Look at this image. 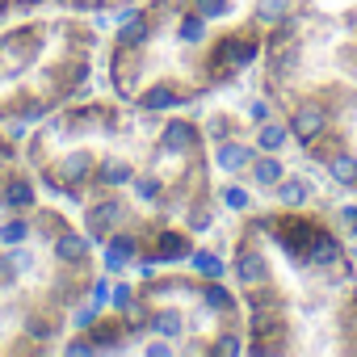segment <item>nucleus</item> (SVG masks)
Wrapping results in <instances>:
<instances>
[{
  "label": "nucleus",
  "instance_id": "obj_1",
  "mask_svg": "<svg viewBox=\"0 0 357 357\" xmlns=\"http://www.w3.org/2000/svg\"><path fill=\"white\" fill-rule=\"evenodd\" d=\"M257 55H261V34H231V38H223V43L215 47V59H211V68H219L215 76L231 80L236 72L252 68V63H257Z\"/></svg>",
  "mask_w": 357,
  "mask_h": 357
},
{
  "label": "nucleus",
  "instance_id": "obj_2",
  "mask_svg": "<svg viewBox=\"0 0 357 357\" xmlns=\"http://www.w3.org/2000/svg\"><path fill=\"white\" fill-rule=\"evenodd\" d=\"M286 126H290V139H294V143H303V147H315V143L328 135V126H332V114H328V105H324V101H298V105L290 109Z\"/></svg>",
  "mask_w": 357,
  "mask_h": 357
},
{
  "label": "nucleus",
  "instance_id": "obj_3",
  "mask_svg": "<svg viewBox=\"0 0 357 357\" xmlns=\"http://www.w3.org/2000/svg\"><path fill=\"white\" fill-rule=\"evenodd\" d=\"M122 219H126V202H122L118 194H105V198L89 202V211H84V231H89L93 244H105L109 231L122 227Z\"/></svg>",
  "mask_w": 357,
  "mask_h": 357
},
{
  "label": "nucleus",
  "instance_id": "obj_4",
  "mask_svg": "<svg viewBox=\"0 0 357 357\" xmlns=\"http://www.w3.org/2000/svg\"><path fill=\"white\" fill-rule=\"evenodd\" d=\"M231 278H236L240 290H257V286L273 282V278H269V261H265V252H261L252 240H240V248H236V257H231Z\"/></svg>",
  "mask_w": 357,
  "mask_h": 357
},
{
  "label": "nucleus",
  "instance_id": "obj_5",
  "mask_svg": "<svg viewBox=\"0 0 357 357\" xmlns=\"http://www.w3.org/2000/svg\"><path fill=\"white\" fill-rule=\"evenodd\" d=\"M51 257L63 265V269H80V265H89V257H93V240H89V231H72V227H63V231H55L51 236Z\"/></svg>",
  "mask_w": 357,
  "mask_h": 357
},
{
  "label": "nucleus",
  "instance_id": "obj_6",
  "mask_svg": "<svg viewBox=\"0 0 357 357\" xmlns=\"http://www.w3.org/2000/svg\"><path fill=\"white\" fill-rule=\"evenodd\" d=\"M303 265H307V269H344V248H340V240H336L328 227H315L311 240H307Z\"/></svg>",
  "mask_w": 357,
  "mask_h": 357
},
{
  "label": "nucleus",
  "instance_id": "obj_7",
  "mask_svg": "<svg viewBox=\"0 0 357 357\" xmlns=\"http://www.w3.org/2000/svg\"><path fill=\"white\" fill-rule=\"evenodd\" d=\"M135 257H139V236L135 231H109V240L101 244V265H105V273L114 278V273H126L130 265H135Z\"/></svg>",
  "mask_w": 357,
  "mask_h": 357
},
{
  "label": "nucleus",
  "instance_id": "obj_8",
  "mask_svg": "<svg viewBox=\"0 0 357 357\" xmlns=\"http://www.w3.org/2000/svg\"><path fill=\"white\" fill-rule=\"evenodd\" d=\"M93 168H97V155H93L89 147H76V151H68L63 160H55V172H51V176H59L68 190H80V185L93 181Z\"/></svg>",
  "mask_w": 357,
  "mask_h": 357
},
{
  "label": "nucleus",
  "instance_id": "obj_9",
  "mask_svg": "<svg viewBox=\"0 0 357 357\" xmlns=\"http://www.w3.org/2000/svg\"><path fill=\"white\" fill-rule=\"evenodd\" d=\"M190 252H194L190 231L160 227V231H155V240H151V257H155L160 265H181V261H190Z\"/></svg>",
  "mask_w": 357,
  "mask_h": 357
},
{
  "label": "nucleus",
  "instance_id": "obj_10",
  "mask_svg": "<svg viewBox=\"0 0 357 357\" xmlns=\"http://www.w3.org/2000/svg\"><path fill=\"white\" fill-rule=\"evenodd\" d=\"M185 328H190V319H185V311L176 307V303H164V307H155L151 303V319H147V332L151 336H164V340H181L185 336Z\"/></svg>",
  "mask_w": 357,
  "mask_h": 357
},
{
  "label": "nucleus",
  "instance_id": "obj_11",
  "mask_svg": "<svg viewBox=\"0 0 357 357\" xmlns=\"http://www.w3.org/2000/svg\"><path fill=\"white\" fill-rule=\"evenodd\" d=\"M34 202H38L34 181H30L26 172H9V176H5V185H0V206L13 211V215H22V211H30Z\"/></svg>",
  "mask_w": 357,
  "mask_h": 357
},
{
  "label": "nucleus",
  "instance_id": "obj_12",
  "mask_svg": "<svg viewBox=\"0 0 357 357\" xmlns=\"http://www.w3.org/2000/svg\"><path fill=\"white\" fill-rule=\"evenodd\" d=\"M252 155H257V147H248V143H240V139H223V143H215V168H219L223 176H240V172H248Z\"/></svg>",
  "mask_w": 357,
  "mask_h": 357
},
{
  "label": "nucleus",
  "instance_id": "obj_13",
  "mask_svg": "<svg viewBox=\"0 0 357 357\" xmlns=\"http://www.w3.org/2000/svg\"><path fill=\"white\" fill-rule=\"evenodd\" d=\"M269 194H273V202H278L282 211H290V215H294V211H303V206L315 198V190H311L307 176H290V172L282 176V181H278Z\"/></svg>",
  "mask_w": 357,
  "mask_h": 357
},
{
  "label": "nucleus",
  "instance_id": "obj_14",
  "mask_svg": "<svg viewBox=\"0 0 357 357\" xmlns=\"http://www.w3.org/2000/svg\"><path fill=\"white\" fill-rule=\"evenodd\" d=\"M198 126L194 122H168L160 130V155H190L198 147Z\"/></svg>",
  "mask_w": 357,
  "mask_h": 357
},
{
  "label": "nucleus",
  "instance_id": "obj_15",
  "mask_svg": "<svg viewBox=\"0 0 357 357\" xmlns=\"http://www.w3.org/2000/svg\"><path fill=\"white\" fill-rule=\"evenodd\" d=\"M282 176H286V164H282L273 151H257V155H252V164H248V181H252L257 190H273Z\"/></svg>",
  "mask_w": 357,
  "mask_h": 357
},
{
  "label": "nucleus",
  "instance_id": "obj_16",
  "mask_svg": "<svg viewBox=\"0 0 357 357\" xmlns=\"http://www.w3.org/2000/svg\"><path fill=\"white\" fill-rule=\"evenodd\" d=\"M89 336H93L97 353H122L130 332H126V324H122V315H118V319H97V324L89 328Z\"/></svg>",
  "mask_w": 357,
  "mask_h": 357
},
{
  "label": "nucleus",
  "instance_id": "obj_17",
  "mask_svg": "<svg viewBox=\"0 0 357 357\" xmlns=\"http://www.w3.org/2000/svg\"><path fill=\"white\" fill-rule=\"evenodd\" d=\"M93 181H97L101 190H126V185L135 181V164H130V160H97Z\"/></svg>",
  "mask_w": 357,
  "mask_h": 357
},
{
  "label": "nucleus",
  "instance_id": "obj_18",
  "mask_svg": "<svg viewBox=\"0 0 357 357\" xmlns=\"http://www.w3.org/2000/svg\"><path fill=\"white\" fill-rule=\"evenodd\" d=\"M147 114H164V109H176V105H181L185 97H181V89H176V84H168V80H160V84H147L139 97H135Z\"/></svg>",
  "mask_w": 357,
  "mask_h": 357
},
{
  "label": "nucleus",
  "instance_id": "obj_19",
  "mask_svg": "<svg viewBox=\"0 0 357 357\" xmlns=\"http://www.w3.org/2000/svg\"><path fill=\"white\" fill-rule=\"evenodd\" d=\"M198 303H202L211 315H223V319H231L240 298H236V294H231L223 282H202V286H198Z\"/></svg>",
  "mask_w": 357,
  "mask_h": 357
},
{
  "label": "nucleus",
  "instance_id": "obj_20",
  "mask_svg": "<svg viewBox=\"0 0 357 357\" xmlns=\"http://www.w3.org/2000/svg\"><path fill=\"white\" fill-rule=\"evenodd\" d=\"M185 265H190V269H194V273H198L202 282H223V278L231 273V265H227V261H223V257H219L215 248H194Z\"/></svg>",
  "mask_w": 357,
  "mask_h": 357
},
{
  "label": "nucleus",
  "instance_id": "obj_21",
  "mask_svg": "<svg viewBox=\"0 0 357 357\" xmlns=\"http://www.w3.org/2000/svg\"><path fill=\"white\" fill-rule=\"evenodd\" d=\"M324 168H328V176L340 190H357V155L353 151H328Z\"/></svg>",
  "mask_w": 357,
  "mask_h": 357
},
{
  "label": "nucleus",
  "instance_id": "obj_22",
  "mask_svg": "<svg viewBox=\"0 0 357 357\" xmlns=\"http://www.w3.org/2000/svg\"><path fill=\"white\" fill-rule=\"evenodd\" d=\"M252 139H257V151H273V155H282V147L290 143V126L286 122H261L257 130H252Z\"/></svg>",
  "mask_w": 357,
  "mask_h": 357
},
{
  "label": "nucleus",
  "instance_id": "obj_23",
  "mask_svg": "<svg viewBox=\"0 0 357 357\" xmlns=\"http://www.w3.org/2000/svg\"><path fill=\"white\" fill-rule=\"evenodd\" d=\"M147 38H151V22H147V13H139L135 22L118 26V51H143Z\"/></svg>",
  "mask_w": 357,
  "mask_h": 357
},
{
  "label": "nucleus",
  "instance_id": "obj_24",
  "mask_svg": "<svg viewBox=\"0 0 357 357\" xmlns=\"http://www.w3.org/2000/svg\"><path fill=\"white\" fill-rule=\"evenodd\" d=\"M206 34H211V22H206L202 13H194V9L176 22V43H181V47H202Z\"/></svg>",
  "mask_w": 357,
  "mask_h": 357
},
{
  "label": "nucleus",
  "instance_id": "obj_25",
  "mask_svg": "<svg viewBox=\"0 0 357 357\" xmlns=\"http://www.w3.org/2000/svg\"><path fill=\"white\" fill-rule=\"evenodd\" d=\"M252 17L261 26H282L294 17V0H252Z\"/></svg>",
  "mask_w": 357,
  "mask_h": 357
},
{
  "label": "nucleus",
  "instance_id": "obj_26",
  "mask_svg": "<svg viewBox=\"0 0 357 357\" xmlns=\"http://www.w3.org/2000/svg\"><path fill=\"white\" fill-rule=\"evenodd\" d=\"M30 236H34V223L26 215H13V219L0 223V248H22Z\"/></svg>",
  "mask_w": 357,
  "mask_h": 357
},
{
  "label": "nucleus",
  "instance_id": "obj_27",
  "mask_svg": "<svg viewBox=\"0 0 357 357\" xmlns=\"http://www.w3.org/2000/svg\"><path fill=\"white\" fill-rule=\"evenodd\" d=\"M219 202H223V211L244 215V211L252 206V190H248V185H240V181H223V185H219Z\"/></svg>",
  "mask_w": 357,
  "mask_h": 357
},
{
  "label": "nucleus",
  "instance_id": "obj_28",
  "mask_svg": "<svg viewBox=\"0 0 357 357\" xmlns=\"http://www.w3.org/2000/svg\"><path fill=\"white\" fill-rule=\"evenodd\" d=\"M206 353H215V357H240V353H248V344L240 340L236 328H227V332H219V336L206 344Z\"/></svg>",
  "mask_w": 357,
  "mask_h": 357
},
{
  "label": "nucleus",
  "instance_id": "obj_29",
  "mask_svg": "<svg viewBox=\"0 0 357 357\" xmlns=\"http://www.w3.org/2000/svg\"><path fill=\"white\" fill-rule=\"evenodd\" d=\"M130 185H135V198L147 202V206L160 202V194H164V181H160L155 172H135V181H130Z\"/></svg>",
  "mask_w": 357,
  "mask_h": 357
},
{
  "label": "nucleus",
  "instance_id": "obj_30",
  "mask_svg": "<svg viewBox=\"0 0 357 357\" xmlns=\"http://www.w3.org/2000/svg\"><path fill=\"white\" fill-rule=\"evenodd\" d=\"M211 223H215V211H211L206 202H190V211H185V231H190V236H202V231H211Z\"/></svg>",
  "mask_w": 357,
  "mask_h": 357
},
{
  "label": "nucleus",
  "instance_id": "obj_31",
  "mask_svg": "<svg viewBox=\"0 0 357 357\" xmlns=\"http://www.w3.org/2000/svg\"><path fill=\"white\" fill-rule=\"evenodd\" d=\"M105 315V307L101 303H93V298H84V303H76V311H72V324H76V332H89L97 319Z\"/></svg>",
  "mask_w": 357,
  "mask_h": 357
},
{
  "label": "nucleus",
  "instance_id": "obj_32",
  "mask_svg": "<svg viewBox=\"0 0 357 357\" xmlns=\"http://www.w3.org/2000/svg\"><path fill=\"white\" fill-rule=\"evenodd\" d=\"M202 130H206V139H211V143H223V139H231V135H236V118H231V114H215Z\"/></svg>",
  "mask_w": 357,
  "mask_h": 357
},
{
  "label": "nucleus",
  "instance_id": "obj_33",
  "mask_svg": "<svg viewBox=\"0 0 357 357\" xmlns=\"http://www.w3.org/2000/svg\"><path fill=\"white\" fill-rule=\"evenodd\" d=\"M190 9H194V13H202L206 22H219V17H227V13H231V0H190Z\"/></svg>",
  "mask_w": 357,
  "mask_h": 357
},
{
  "label": "nucleus",
  "instance_id": "obj_34",
  "mask_svg": "<svg viewBox=\"0 0 357 357\" xmlns=\"http://www.w3.org/2000/svg\"><path fill=\"white\" fill-rule=\"evenodd\" d=\"M135 298H139V290H135L130 282H114V290H109V307H114V311H126Z\"/></svg>",
  "mask_w": 357,
  "mask_h": 357
},
{
  "label": "nucleus",
  "instance_id": "obj_35",
  "mask_svg": "<svg viewBox=\"0 0 357 357\" xmlns=\"http://www.w3.org/2000/svg\"><path fill=\"white\" fill-rule=\"evenodd\" d=\"M30 269H34V257L26 252V244H22V248H9V273L22 278V273H30Z\"/></svg>",
  "mask_w": 357,
  "mask_h": 357
},
{
  "label": "nucleus",
  "instance_id": "obj_36",
  "mask_svg": "<svg viewBox=\"0 0 357 357\" xmlns=\"http://www.w3.org/2000/svg\"><path fill=\"white\" fill-rule=\"evenodd\" d=\"M244 114H248V122H257V126L273 118V114H269V101H261V97H252V101L244 105Z\"/></svg>",
  "mask_w": 357,
  "mask_h": 357
},
{
  "label": "nucleus",
  "instance_id": "obj_37",
  "mask_svg": "<svg viewBox=\"0 0 357 357\" xmlns=\"http://www.w3.org/2000/svg\"><path fill=\"white\" fill-rule=\"evenodd\" d=\"M135 269H139V278H143V282H151V278H160V261H155L151 252H147V257L139 252V257H135Z\"/></svg>",
  "mask_w": 357,
  "mask_h": 357
},
{
  "label": "nucleus",
  "instance_id": "obj_38",
  "mask_svg": "<svg viewBox=\"0 0 357 357\" xmlns=\"http://www.w3.org/2000/svg\"><path fill=\"white\" fill-rule=\"evenodd\" d=\"M109 290H114V282H109V273H105V278H97V282L89 286V298L101 303V307H109Z\"/></svg>",
  "mask_w": 357,
  "mask_h": 357
},
{
  "label": "nucleus",
  "instance_id": "obj_39",
  "mask_svg": "<svg viewBox=\"0 0 357 357\" xmlns=\"http://www.w3.org/2000/svg\"><path fill=\"white\" fill-rule=\"evenodd\" d=\"M63 353H72V357H89V353H97V344H93V336H76V340L63 344Z\"/></svg>",
  "mask_w": 357,
  "mask_h": 357
},
{
  "label": "nucleus",
  "instance_id": "obj_40",
  "mask_svg": "<svg viewBox=\"0 0 357 357\" xmlns=\"http://www.w3.org/2000/svg\"><path fill=\"white\" fill-rule=\"evenodd\" d=\"M143 353H147V357H168V353H176V344L160 336V340H147V344H143Z\"/></svg>",
  "mask_w": 357,
  "mask_h": 357
},
{
  "label": "nucleus",
  "instance_id": "obj_41",
  "mask_svg": "<svg viewBox=\"0 0 357 357\" xmlns=\"http://www.w3.org/2000/svg\"><path fill=\"white\" fill-rule=\"evenodd\" d=\"M139 13H143V9H135V5H118V9H114V22H118V26H126V22H135Z\"/></svg>",
  "mask_w": 357,
  "mask_h": 357
},
{
  "label": "nucleus",
  "instance_id": "obj_42",
  "mask_svg": "<svg viewBox=\"0 0 357 357\" xmlns=\"http://www.w3.org/2000/svg\"><path fill=\"white\" fill-rule=\"evenodd\" d=\"M43 114H47V105H43V101H30V105L22 109V122H38Z\"/></svg>",
  "mask_w": 357,
  "mask_h": 357
},
{
  "label": "nucleus",
  "instance_id": "obj_43",
  "mask_svg": "<svg viewBox=\"0 0 357 357\" xmlns=\"http://www.w3.org/2000/svg\"><path fill=\"white\" fill-rule=\"evenodd\" d=\"M105 5H109V0H72V9H80V13H97Z\"/></svg>",
  "mask_w": 357,
  "mask_h": 357
},
{
  "label": "nucleus",
  "instance_id": "obj_44",
  "mask_svg": "<svg viewBox=\"0 0 357 357\" xmlns=\"http://www.w3.org/2000/svg\"><path fill=\"white\" fill-rule=\"evenodd\" d=\"M30 332H34L38 340H47V336H55V328H51V319H34V324H30Z\"/></svg>",
  "mask_w": 357,
  "mask_h": 357
},
{
  "label": "nucleus",
  "instance_id": "obj_45",
  "mask_svg": "<svg viewBox=\"0 0 357 357\" xmlns=\"http://www.w3.org/2000/svg\"><path fill=\"white\" fill-rule=\"evenodd\" d=\"M340 219L349 223V236L357 240V206H340Z\"/></svg>",
  "mask_w": 357,
  "mask_h": 357
},
{
  "label": "nucleus",
  "instance_id": "obj_46",
  "mask_svg": "<svg viewBox=\"0 0 357 357\" xmlns=\"http://www.w3.org/2000/svg\"><path fill=\"white\" fill-rule=\"evenodd\" d=\"M0 185H5V176H0Z\"/></svg>",
  "mask_w": 357,
  "mask_h": 357
}]
</instances>
